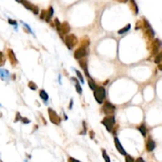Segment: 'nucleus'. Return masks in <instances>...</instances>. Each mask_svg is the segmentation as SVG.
Returning <instances> with one entry per match:
<instances>
[{
    "instance_id": "f257e3e1",
    "label": "nucleus",
    "mask_w": 162,
    "mask_h": 162,
    "mask_svg": "<svg viewBox=\"0 0 162 162\" xmlns=\"http://www.w3.org/2000/svg\"><path fill=\"white\" fill-rule=\"evenodd\" d=\"M106 97V91L104 87H97L94 90V97L99 104H102Z\"/></svg>"
},
{
    "instance_id": "f03ea898",
    "label": "nucleus",
    "mask_w": 162,
    "mask_h": 162,
    "mask_svg": "<svg viewBox=\"0 0 162 162\" xmlns=\"http://www.w3.org/2000/svg\"><path fill=\"white\" fill-rule=\"evenodd\" d=\"M115 117L113 116H107L104 119V120L101 121V124L106 128V129L108 130V131H112V128H113L114 124H115Z\"/></svg>"
},
{
    "instance_id": "7ed1b4c3",
    "label": "nucleus",
    "mask_w": 162,
    "mask_h": 162,
    "mask_svg": "<svg viewBox=\"0 0 162 162\" xmlns=\"http://www.w3.org/2000/svg\"><path fill=\"white\" fill-rule=\"evenodd\" d=\"M77 44V39L74 34L68 35V36L66 37V45H67V48L71 50Z\"/></svg>"
},
{
    "instance_id": "20e7f679",
    "label": "nucleus",
    "mask_w": 162,
    "mask_h": 162,
    "mask_svg": "<svg viewBox=\"0 0 162 162\" xmlns=\"http://www.w3.org/2000/svg\"><path fill=\"white\" fill-rule=\"evenodd\" d=\"M20 2H21L24 6H25L27 10H31L34 14H38L39 13V9L37 6H36L35 5L32 4L31 2H29L27 0H20Z\"/></svg>"
},
{
    "instance_id": "39448f33",
    "label": "nucleus",
    "mask_w": 162,
    "mask_h": 162,
    "mask_svg": "<svg viewBox=\"0 0 162 162\" xmlns=\"http://www.w3.org/2000/svg\"><path fill=\"white\" fill-rule=\"evenodd\" d=\"M49 118H50V120L52 124H56V125H59L61 122V119L59 116V115L56 113V112H55L53 109L52 108H49Z\"/></svg>"
},
{
    "instance_id": "423d86ee",
    "label": "nucleus",
    "mask_w": 162,
    "mask_h": 162,
    "mask_svg": "<svg viewBox=\"0 0 162 162\" xmlns=\"http://www.w3.org/2000/svg\"><path fill=\"white\" fill-rule=\"evenodd\" d=\"M116 110V108L113 104H112L109 102H106L103 106V112L106 115H109V114H112Z\"/></svg>"
},
{
    "instance_id": "0eeeda50",
    "label": "nucleus",
    "mask_w": 162,
    "mask_h": 162,
    "mask_svg": "<svg viewBox=\"0 0 162 162\" xmlns=\"http://www.w3.org/2000/svg\"><path fill=\"white\" fill-rule=\"evenodd\" d=\"M85 55H86V49L81 47L74 52V58L76 59H81L83 57H85Z\"/></svg>"
},
{
    "instance_id": "6e6552de",
    "label": "nucleus",
    "mask_w": 162,
    "mask_h": 162,
    "mask_svg": "<svg viewBox=\"0 0 162 162\" xmlns=\"http://www.w3.org/2000/svg\"><path fill=\"white\" fill-rule=\"evenodd\" d=\"M114 141H115V145H116L117 150L119 151L122 155H127V153H126L125 149H124V148L123 147V146L121 145V143H120L119 139L116 137L115 138V139H114Z\"/></svg>"
},
{
    "instance_id": "1a4fd4ad",
    "label": "nucleus",
    "mask_w": 162,
    "mask_h": 162,
    "mask_svg": "<svg viewBox=\"0 0 162 162\" xmlns=\"http://www.w3.org/2000/svg\"><path fill=\"white\" fill-rule=\"evenodd\" d=\"M0 78L3 81H9L10 78V72L7 70L0 69Z\"/></svg>"
},
{
    "instance_id": "9d476101",
    "label": "nucleus",
    "mask_w": 162,
    "mask_h": 162,
    "mask_svg": "<svg viewBox=\"0 0 162 162\" xmlns=\"http://www.w3.org/2000/svg\"><path fill=\"white\" fill-rule=\"evenodd\" d=\"M8 56H9L10 61L13 65H15V64L17 63V59L16 58L15 55H14V52H13L12 49H9L8 50Z\"/></svg>"
},
{
    "instance_id": "9b49d317",
    "label": "nucleus",
    "mask_w": 162,
    "mask_h": 162,
    "mask_svg": "<svg viewBox=\"0 0 162 162\" xmlns=\"http://www.w3.org/2000/svg\"><path fill=\"white\" fill-rule=\"evenodd\" d=\"M160 45H161V41L158 39H157L156 41H154V42L153 43L152 46V50H153V54H156L158 49H160Z\"/></svg>"
},
{
    "instance_id": "f8f14e48",
    "label": "nucleus",
    "mask_w": 162,
    "mask_h": 162,
    "mask_svg": "<svg viewBox=\"0 0 162 162\" xmlns=\"http://www.w3.org/2000/svg\"><path fill=\"white\" fill-rule=\"evenodd\" d=\"M70 30V27L69 24L67 22H63V24H61V26H60V32L63 34H67L68 33Z\"/></svg>"
},
{
    "instance_id": "ddd939ff",
    "label": "nucleus",
    "mask_w": 162,
    "mask_h": 162,
    "mask_svg": "<svg viewBox=\"0 0 162 162\" xmlns=\"http://www.w3.org/2000/svg\"><path fill=\"white\" fill-rule=\"evenodd\" d=\"M155 147H156V143H155V142L151 139H149L146 143L147 150H148L149 152H152L155 149Z\"/></svg>"
},
{
    "instance_id": "4468645a",
    "label": "nucleus",
    "mask_w": 162,
    "mask_h": 162,
    "mask_svg": "<svg viewBox=\"0 0 162 162\" xmlns=\"http://www.w3.org/2000/svg\"><path fill=\"white\" fill-rule=\"evenodd\" d=\"M79 65H80V67H81L83 69V70H84V72H85V74H86L87 77H90V75H89V70H88V67H87V63H86V62H85V60L80 59Z\"/></svg>"
},
{
    "instance_id": "2eb2a0df",
    "label": "nucleus",
    "mask_w": 162,
    "mask_h": 162,
    "mask_svg": "<svg viewBox=\"0 0 162 162\" xmlns=\"http://www.w3.org/2000/svg\"><path fill=\"white\" fill-rule=\"evenodd\" d=\"M130 8L131 10L135 13V14H138L139 13V8L135 0H130Z\"/></svg>"
},
{
    "instance_id": "dca6fc26",
    "label": "nucleus",
    "mask_w": 162,
    "mask_h": 162,
    "mask_svg": "<svg viewBox=\"0 0 162 162\" xmlns=\"http://www.w3.org/2000/svg\"><path fill=\"white\" fill-rule=\"evenodd\" d=\"M53 12H54V10H53V8L52 7H50L49 9V10L46 12V17H45V20H46L47 22H49L51 20V18H52V15H53Z\"/></svg>"
},
{
    "instance_id": "f3484780",
    "label": "nucleus",
    "mask_w": 162,
    "mask_h": 162,
    "mask_svg": "<svg viewBox=\"0 0 162 162\" xmlns=\"http://www.w3.org/2000/svg\"><path fill=\"white\" fill-rule=\"evenodd\" d=\"M71 79L75 81V87H76V91H77V93H79V94H81V93H82V89H81V85H80L78 81H77V79H75V78H74V77H72Z\"/></svg>"
},
{
    "instance_id": "a211bd4d",
    "label": "nucleus",
    "mask_w": 162,
    "mask_h": 162,
    "mask_svg": "<svg viewBox=\"0 0 162 162\" xmlns=\"http://www.w3.org/2000/svg\"><path fill=\"white\" fill-rule=\"evenodd\" d=\"M40 97H41V99L44 100L45 102L48 101V100H49V94H48L45 90L40 91Z\"/></svg>"
},
{
    "instance_id": "6ab92c4d",
    "label": "nucleus",
    "mask_w": 162,
    "mask_h": 162,
    "mask_svg": "<svg viewBox=\"0 0 162 162\" xmlns=\"http://www.w3.org/2000/svg\"><path fill=\"white\" fill-rule=\"evenodd\" d=\"M131 24H128L126 27L123 28L122 29H120V31H118V33H119V34H124V33H127L128 31H129L130 29H131Z\"/></svg>"
},
{
    "instance_id": "aec40b11",
    "label": "nucleus",
    "mask_w": 162,
    "mask_h": 162,
    "mask_svg": "<svg viewBox=\"0 0 162 162\" xmlns=\"http://www.w3.org/2000/svg\"><path fill=\"white\" fill-rule=\"evenodd\" d=\"M88 84H89V88H90L92 90H95L96 88H97V85H96V83L94 82L93 80L89 79V81H88Z\"/></svg>"
},
{
    "instance_id": "412c9836",
    "label": "nucleus",
    "mask_w": 162,
    "mask_h": 162,
    "mask_svg": "<svg viewBox=\"0 0 162 162\" xmlns=\"http://www.w3.org/2000/svg\"><path fill=\"white\" fill-rule=\"evenodd\" d=\"M139 131L141 132L142 135L145 137L146 135V128L145 125H144V124H142V125L139 128Z\"/></svg>"
},
{
    "instance_id": "4be33fe9",
    "label": "nucleus",
    "mask_w": 162,
    "mask_h": 162,
    "mask_svg": "<svg viewBox=\"0 0 162 162\" xmlns=\"http://www.w3.org/2000/svg\"><path fill=\"white\" fill-rule=\"evenodd\" d=\"M5 62H6V59L4 56L3 53L2 52H0V67H2L5 65Z\"/></svg>"
},
{
    "instance_id": "5701e85b",
    "label": "nucleus",
    "mask_w": 162,
    "mask_h": 162,
    "mask_svg": "<svg viewBox=\"0 0 162 162\" xmlns=\"http://www.w3.org/2000/svg\"><path fill=\"white\" fill-rule=\"evenodd\" d=\"M102 156H103V157H104V160H105V162H111L110 157H108V154H107L106 151L104 150V149L102 150Z\"/></svg>"
},
{
    "instance_id": "b1692460",
    "label": "nucleus",
    "mask_w": 162,
    "mask_h": 162,
    "mask_svg": "<svg viewBox=\"0 0 162 162\" xmlns=\"http://www.w3.org/2000/svg\"><path fill=\"white\" fill-rule=\"evenodd\" d=\"M29 87L32 89V90H36V89H37V85H36L33 81H29Z\"/></svg>"
},
{
    "instance_id": "393cba45",
    "label": "nucleus",
    "mask_w": 162,
    "mask_h": 162,
    "mask_svg": "<svg viewBox=\"0 0 162 162\" xmlns=\"http://www.w3.org/2000/svg\"><path fill=\"white\" fill-rule=\"evenodd\" d=\"M75 72H76V74H77V77H78V78H79L80 81H81V82L83 84V83H84V78H83L82 75H81V72H80L79 70H75Z\"/></svg>"
},
{
    "instance_id": "a878e982",
    "label": "nucleus",
    "mask_w": 162,
    "mask_h": 162,
    "mask_svg": "<svg viewBox=\"0 0 162 162\" xmlns=\"http://www.w3.org/2000/svg\"><path fill=\"white\" fill-rule=\"evenodd\" d=\"M55 25H56V29H58V31L60 32V26H61V23H60L59 21L57 18H56V19H55Z\"/></svg>"
},
{
    "instance_id": "bb28decb",
    "label": "nucleus",
    "mask_w": 162,
    "mask_h": 162,
    "mask_svg": "<svg viewBox=\"0 0 162 162\" xmlns=\"http://www.w3.org/2000/svg\"><path fill=\"white\" fill-rule=\"evenodd\" d=\"M161 62V54H159L158 56H156L155 59V63H160Z\"/></svg>"
},
{
    "instance_id": "cd10ccee",
    "label": "nucleus",
    "mask_w": 162,
    "mask_h": 162,
    "mask_svg": "<svg viewBox=\"0 0 162 162\" xmlns=\"http://www.w3.org/2000/svg\"><path fill=\"white\" fill-rule=\"evenodd\" d=\"M126 162H135V160L132 157H131L130 155H127L126 156Z\"/></svg>"
},
{
    "instance_id": "c85d7f7f",
    "label": "nucleus",
    "mask_w": 162,
    "mask_h": 162,
    "mask_svg": "<svg viewBox=\"0 0 162 162\" xmlns=\"http://www.w3.org/2000/svg\"><path fill=\"white\" fill-rule=\"evenodd\" d=\"M21 120L22 122H23L24 124H29L30 123V120H28L27 118H25V117H21Z\"/></svg>"
},
{
    "instance_id": "c756f323",
    "label": "nucleus",
    "mask_w": 162,
    "mask_h": 162,
    "mask_svg": "<svg viewBox=\"0 0 162 162\" xmlns=\"http://www.w3.org/2000/svg\"><path fill=\"white\" fill-rule=\"evenodd\" d=\"M8 22L10 24V25H17V21H14V20H12V19H8Z\"/></svg>"
},
{
    "instance_id": "7c9ffc66",
    "label": "nucleus",
    "mask_w": 162,
    "mask_h": 162,
    "mask_svg": "<svg viewBox=\"0 0 162 162\" xmlns=\"http://www.w3.org/2000/svg\"><path fill=\"white\" fill-rule=\"evenodd\" d=\"M21 23L23 24V25H24V26H25V27L27 28V29H28V30H29V33H32V34H33V31H32V30H31V29H30V27H29V25H27V24H25V23H24L23 21H21Z\"/></svg>"
},
{
    "instance_id": "2f4dec72",
    "label": "nucleus",
    "mask_w": 162,
    "mask_h": 162,
    "mask_svg": "<svg viewBox=\"0 0 162 162\" xmlns=\"http://www.w3.org/2000/svg\"><path fill=\"white\" fill-rule=\"evenodd\" d=\"M46 12L45 10H42L41 12V19H45V17H46Z\"/></svg>"
},
{
    "instance_id": "473e14b6",
    "label": "nucleus",
    "mask_w": 162,
    "mask_h": 162,
    "mask_svg": "<svg viewBox=\"0 0 162 162\" xmlns=\"http://www.w3.org/2000/svg\"><path fill=\"white\" fill-rule=\"evenodd\" d=\"M69 161L70 162H81V161H79V160H76V159L73 158V157H70Z\"/></svg>"
},
{
    "instance_id": "72a5a7b5",
    "label": "nucleus",
    "mask_w": 162,
    "mask_h": 162,
    "mask_svg": "<svg viewBox=\"0 0 162 162\" xmlns=\"http://www.w3.org/2000/svg\"><path fill=\"white\" fill-rule=\"evenodd\" d=\"M135 162H145V160H143V158H142V157H139Z\"/></svg>"
},
{
    "instance_id": "f704fd0d",
    "label": "nucleus",
    "mask_w": 162,
    "mask_h": 162,
    "mask_svg": "<svg viewBox=\"0 0 162 162\" xmlns=\"http://www.w3.org/2000/svg\"><path fill=\"white\" fill-rule=\"evenodd\" d=\"M117 2H122V3H124V2H127L128 0H116Z\"/></svg>"
},
{
    "instance_id": "c9c22d12",
    "label": "nucleus",
    "mask_w": 162,
    "mask_h": 162,
    "mask_svg": "<svg viewBox=\"0 0 162 162\" xmlns=\"http://www.w3.org/2000/svg\"><path fill=\"white\" fill-rule=\"evenodd\" d=\"M72 105H73V100H70V107H69V108L70 109H71L72 108Z\"/></svg>"
},
{
    "instance_id": "e433bc0d",
    "label": "nucleus",
    "mask_w": 162,
    "mask_h": 162,
    "mask_svg": "<svg viewBox=\"0 0 162 162\" xmlns=\"http://www.w3.org/2000/svg\"><path fill=\"white\" fill-rule=\"evenodd\" d=\"M159 70H161V66L160 65H159Z\"/></svg>"
},
{
    "instance_id": "4c0bfd02",
    "label": "nucleus",
    "mask_w": 162,
    "mask_h": 162,
    "mask_svg": "<svg viewBox=\"0 0 162 162\" xmlns=\"http://www.w3.org/2000/svg\"><path fill=\"white\" fill-rule=\"evenodd\" d=\"M16 1H17V2H20V0H16Z\"/></svg>"
}]
</instances>
